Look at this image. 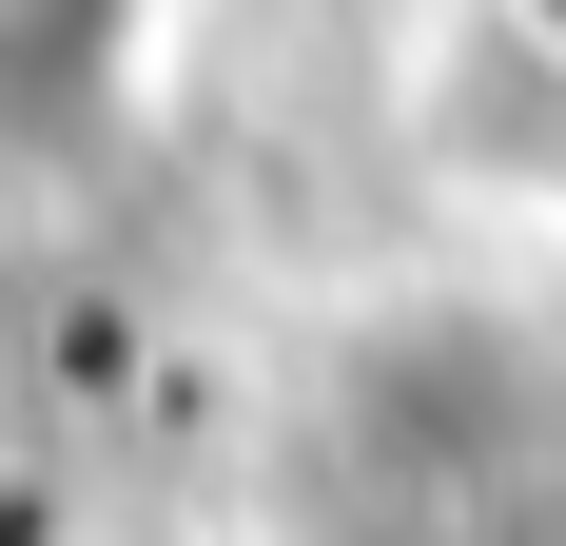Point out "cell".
I'll return each mask as SVG.
<instances>
[{
	"instance_id": "obj_1",
	"label": "cell",
	"mask_w": 566,
	"mask_h": 546,
	"mask_svg": "<svg viewBox=\"0 0 566 546\" xmlns=\"http://www.w3.org/2000/svg\"><path fill=\"white\" fill-rule=\"evenodd\" d=\"M98 59H117V0H0V137H40Z\"/></svg>"
}]
</instances>
